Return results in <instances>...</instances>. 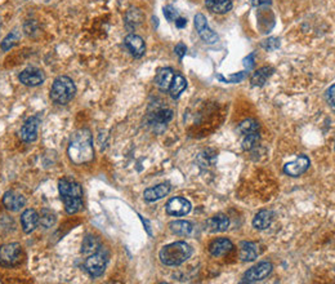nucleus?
Segmentation results:
<instances>
[{
  "mask_svg": "<svg viewBox=\"0 0 335 284\" xmlns=\"http://www.w3.org/2000/svg\"><path fill=\"white\" fill-rule=\"evenodd\" d=\"M67 154L74 164H84L94 158L93 138L89 129L82 128L76 131L71 137Z\"/></svg>",
  "mask_w": 335,
  "mask_h": 284,
  "instance_id": "1",
  "label": "nucleus"
},
{
  "mask_svg": "<svg viewBox=\"0 0 335 284\" xmlns=\"http://www.w3.org/2000/svg\"><path fill=\"white\" fill-rule=\"evenodd\" d=\"M58 190L68 214H75L82 209V189L80 183L70 178L58 181Z\"/></svg>",
  "mask_w": 335,
  "mask_h": 284,
  "instance_id": "2",
  "label": "nucleus"
},
{
  "mask_svg": "<svg viewBox=\"0 0 335 284\" xmlns=\"http://www.w3.org/2000/svg\"><path fill=\"white\" fill-rule=\"evenodd\" d=\"M192 254V248L186 241H174L162 247L160 250V261L166 266H177L186 262Z\"/></svg>",
  "mask_w": 335,
  "mask_h": 284,
  "instance_id": "3",
  "label": "nucleus"
},
{
  "mask_svg": "<svg viewBox=\"0 0 335 284\" xmlns=\"http://www.w3.org/2000/svg\"><path fill=\"white\" fill-rule=\"evenodd\" d=\"M76 87L72 79L66 75L56 78L50 88V98L58 105H66L75 97Z\"/></svg>",
  "mask_w": 335,
  "mask_h": 284,
  "instance_id": "4",
  "label": "nucleus"
},
{
  "mask_svg": "<svg viewBox=\"0 0 335 284\" xmlns=\"http://www.w3.org/2000/svg\"><path fill=\"white\" fill-rule=\"evenodd\" d=\"M22 247L20 243H8L0 247V266L14 267L21 263Z\"/></svg>",
  "mask_w": 335,
  "mask_h": 284,
  "instance_id": "5",
  "label": "nucleus"
},
{
  "mask_svg": "<svg viewBox=\"0 0 335 284\" xmlns=\"http://www.w3.org/2000/svg\"><path fill=\"white\" fill-rule=\"evenodd\" d=\"M107 266V254L102 250H98L96 253L89 254L88 258L84 262V269L90 275L92 278H100L102 276Z\"/></svg>",
  "mask_w": 335,
  "mask_h": 284,
  "instance_id": "6",
  "label": "nucleus"
},
{
  "mask_svg": "<svg viewBox=\"0 0 335 284\" xmlns=\"http://www.w3.org/2000/svg\"><path fill=\"white\" fill-rule=\"evenodd\" d=\"M195 28L198 30V35L206 44H216L218 42V35L210 29L208 20L202 13H198L195 16Z\"/></svg>",
  "mask_w": 335,
  "mask_h": 284,
  "instance_id": "7",
  "label": "nucleus"
},
{
  "mask_svg": "<svg viewBox=\"0 0 335 284\" xmlns=\"http://www.w3.org/2000/svg\"><path fill=\"white\" fill-rule=\"evenodd\" d=\"M272 272V263L271 262H259L258 265L253 266L252 269L245 272L242 283H256L263 279H266L268 275Z\"/></svg>",
  "mask_w": 335,
  "mask_h": 284,
  "instance_id": "8",
  "label": "nucleus"
},
{
  "mask_svg": "<svg viewBox=\"0 0 335 284\" xmlns=\"http://www.w3.org/2000/svg\"><path fill=\"white\" fill-rule=\"evenodd\" d=\"M18 79L26 87H38L40 84H43L44 80H46V75L40 69L28 68L20 74Z\"/></svg>",
  "mask_w": 335,
  "mask_h": 284,
  "instance_id": "9",
  "label": "nucleus"
},
{
  "mask_svg": "<svg viewBox=\"0 0 335 284\" xmlns=\"http://www.w3.org/2000/svg\"><path fill=\"white\" fill-rule=\"evenodd\" d=\"M165 209H166V213L170 214V216L176 217L186 216V214H188L190 211H191V203H190L187 199L177 196V198L170 199V200L166 203Z\"/></svg>",
  "mask_w": 335,
  "mask_h": 284,
  "instance_id": "10",
  "label": "nucleus"
},
{
  "mask_svg": "<svg viewBox=\"0 0 335 284\" xmlns=\"http://www.w3.org/2000/svg\"><path fill=\"white\" fill-rule=\"evenodd\" d=\"M310 165H311L310 158H307L306 155H300L296 160H292V162L285 164L284 172L288 176H292V177H299V176H302V174L310 168Z\"/></svg>",
  "mask_w": 335,
  "mask_h": 284,
  "instance_id": "11",
  "label": "nucleus"
},
{
  "mask_svg": "<svg viewBox=\"0 0 335 284\" xmlns=\"http://www.w3.org/2000/svg\"><path fill=\"white\" fill-rule=\"evenodd\" d=\"M3 205L10 212H18L26 204V199L17 191H6L3 196Z\"/></svg>",
  "mask_w": 335,
  "mask_h": 284,
  "instance_id": "12",
  "label": "nucleus"
},
{
  "mask_svg": "<svg viewBox=\"0 0 335 284\" xmlns=\"http://www.w3.org/2000/svg\"><path fill=\"white\" fill-rule=\"evenodd\" d=\"M38 128H39V119L32 116L24 123L20 129V137L24 142H34L38 138Z\"/></svg>",
  "mask_w": 335,
  "mask_h": 284,
  "instance_id": "13",
  "label": "nucleus"
},
{
  "mask_svg": "<svg viewBox=\"0 0 335 284\" xmlns=\"http://www.w3.org/2000/svg\"><path fill=\"white\" fill-rule=\"evenodd\" d=\"M124 43L125 47L129 49V52L132 53V56H134L136 58H140L146 52V44L140 35L129 34L125 38Z\"/></svg>",
  "mask_w": 335,
  "mask_h": 284,
  "instance_id": "14",
  "label": "nucleus"
},
{
  "mask_svg": "<svg viewBox=\"0 0 335 284\" xmlns=\"http://www.w3.org/2000/svg\"><path fill=\"white\" fill-rule=\"evenodd\" d=\"M21 225L22 230L26 234L32 232L39 225V213L35 209H26V211H24V213L21 214Z\"/></svg>",
  "mask_w": 335,
  "mask_h": 284,
  "instance_id": "15",
  "label": "nucleus"
},
{
  "mask_svg": "<svg viewBox=\"0 0 335 284\" xmlns=\"http://www.w3.org/2000/svg\"><path fill=\"white\" fill-rule=\"evenodd\" d=\"M169 191H170V185L169 183H160L158 186L144 190V198L147 202H156V200L165 198L169 194Z\"/></svg>",
  "mask_w": 335,
  "mask_h": 284,
  "instance_id": "16",
  "label": "nucleus"
},
{
  "mask_svg": "<svg viewBox=\"0 0 335 284\" xmlns=\"http://www.w3.org/2000/svg\"><path fill=\"white\" fill-rule=\"evenodd\" d=\"M234 248V244H232V241L227 238H220L214 240L213 243L209 247V250H210L212 256L214 257H222L224 254L230 253Z\"/></svg>",
  "mask_w": 335,
  "mask_h": 284,
  "instance_id": "17",
  "label": "nucleus"
},
{
  "mask_svg": "<svg viewBox=\"0 0 335 284\" xmlns=\"http://www.w3.org/2000/svg\"><path fill=\"white\" fill-rule=\"evenodd\" d=\"M206 225L208 229L210 230L212 232H223L228 229L230 218L226 214H216V216L206 221Z\"/></svg>",
  "mask_w": 335,
  "mask_h": 284,
  "instance_id": "18",
  "label": "nucleus"
},
{
  "mask_svg": "<svg viewBox=\"0 0 335 284\" xmlns=\"http://www.w3.org/2000/svg\"><path fill=\"white\" fill-rule=\"evenodd\" d=\"M169 229L176 235L191 236L194 234L195 226L190 221H173V222L169 223Z\"/></svg>",
  "mask_w": 335,
  "mask_h": 284,
  "instance_id": "19",
  "label": "nucleus"
},
{
  "mask_svg": "<svg viewBox=\"0 0 335 284\" xmlns=\"http://www.w3.org/2000/svg\"><path fill=\"white\" fill-rule=\"evenodd\" d=\"M174 78V71L172 69H160L155 77V84L162 91H169L172 82Z\"/></svg>",
  "mask_w": 335,
  "mask_h": 284,
  "instance_id": "20",
  "label": "nucleus"
},
{
  "mask_svg": "<svg viewBox=\"0 0 335 284\" xmlns=\"http://www.w3.org/2000/svg\"><path fill=\"white\" fill-rule=\"evenodd\" d=\"M238 254L242 261H254L258 257V245L253 241H241Z\"/></svg>",
  "mask_w": 335,
  "mask_h": 284,
  "instance_id": "21",
  "label": "nucleus"
},
{
  "mask_svg": "<svg viewBox=\"0 0 335 284\" xmlns=\"http://www.w3.org/2000/svg\"><path fill=\"white\" fill-rule=\"evenodd\" d=\"M272 221H274V213H272V211L263 209V211L258 212L256 214V217H254L253 226L256 230H266L271 226Z\"/></svg>",
  "mask_w": 335,
  "mask_h": 284,
  "instance_id": "22",
  "label": "nucleus"
},
{
  "mask_svg": "<svg viewBox=\"0 0 335 284\" xmlns=\"http://www.w3.org/2000/svg\"><path fill=\"white\" fill-rule=\"evenodd\" d=\"M205 6L209 11L218 15H224L228 13L232 10V2L231 0H206Z\"/></svg>",
  "mask_w": 335,
  "mask_h": 284,
  "instance_id": "23",
  "label": "nucleus"
},
{
  "mask_svg": "<svg viewBox=\"0 0 335 284\" xmlns=\"http://www.w3.org/2000/svg\"><path fill=\"white\" fill-rule=\"evenodd\" d=\"M274 73V69L271 68V66H266V68L259 69L258 71H256L253 74V77H252V84L256 87L264 86V83L271 78V75Z\"/></svg>",
  "mask_w": 335,
  "mask_h": 284,
  "instance_id": "24",
  "label": "nucleus"
},
{
  "mask_svg": "<svg viewBox=\"0 0 335 284\" xmlns=\"http://www.w3.org/2000/svg\"><path fill=\"white\" fill-rule=\"evenodd\" d=\"M186 87H187V80L184 79L182 75H180V74H176L173 78V82H172L170 87H169V92H170L172 98L177 100V98L180 96V93L186 89Z\"/></svg>",
  "mask_w": 335,
  "mask_h": 284,
  "instance_id": "25",
  "label": "nucleus"
},
{
  "mask_svg": "<svg viewBox=\"0 0 335 284\" xmlns=\"http://www.w3.org/2000/svg\"><path fill=\"white\" fill-rule=\"evenodd\" d=\"M100 249V243L96 236L93 235H86L82 240V253L89 256V254H93L96 252Z\"/></svg>",
  "mask_w": 335,
  "mask_h": 284,
  "instance_id": "26",
  "label": "nucleus"
},
{
  "mask_svg": "<svg viewBox=\"0 0 335 284\" xmlns=\"http://www.w3.org/2000/svg\"><path fill=\"white\" fill-rule=\"evenodd\" d=\"M142 20H144L142 12L140 10H137V8H130L126 12V16H125V24H126V26L129 29L137 28L138 25L142 22Z\"/></svg>",
  "mask_w": 335,
  "mask_h": 284,
  "instance_id": "27",
  "label": "nucleus"
},
{
  "mask_svg": "<svg viewBox=\"0 0 335 284\" xmlns=\"http://www.w3.org/2000/svg\"><path fill=\"white\" fill-rule=\"evenodd\" d=\"M173 118V111L169 110V109H162V110H158L156 111L155 114L152 115V118H151V124H166L169 120Z\"/></svg>",
  "mask_w": 335,
  "mask_h": 284,
  "instance_id": "28",
  "label": "nucleus"
},
{
  "mask_svg": "<svg viewBox=\"0 0 335 284\" xmlns=\"http://www.w3.org/2000/svg\"><path fill=\"white\" fill-rule=\"evenodd\" d=\"M39 223L46 229L52 227L56 223V214L52 211H49L46 208H44L42 213L39 214Z\"/></svg>",
  "mask_w": 335,
  "mask_h": 284,
  "instance_id": "29",
  "label": "nucleus"
},
{
  "mask_svg": "<svg viewBox=\"0 0 335 284\" xmlns=\"http://www.w3.org/2000/svg\"><path fill=\"white\" fill-rule=\"evenodd\" d=\"M238 131L241 135H249V133H254V132L259 131V123L256 119H246L244 122H241L238 125Z\"/></svg>",
  "mask_w": 335,
  "mask_h": 284,
  "instance_id": "30",
  "label": "nucleus"
},
{
  "mask_svg": "<svg viewBox=\"0 0 335 284\" xmlns=\"http://www.w3.org/2000/svg\"><path fill=\"white\" fill-rule=\"evenodd\" d=\"M244 140H242V149L250 151L253 150L254 147L258 146L259 140H260V136H259L258 132H254V133H249V135H244Z\"/></svg>",
  "mask_w": 335,
  "mask_h": 284,
  "instance_id": "31",
  "label": "nucleus"
},
{
  "mask_svg": "<svg viewBox=\"0 0 335 284\" xmlns=\"http://www.w3.org/2000/svg\"><path fill=\"white\" fill-rule=\"evenodd\" d=\"M18 39H20L18 33H16V31L14 33H10V34H8L6 38H4L2 44H0V48H2V51L6 52V51L12 49L16 44L18 43Z\"/></svg>",
  "mask_w": 335,
  "mask_h": 284,
  "instance_id": "32",
  "label": "nucleus"
},
{
  "mask_svg": "<svg viewBox=\"0 0 335 284\" xmlns=\"http://www.w3.org/2000/svg\"><path fill=\"white\" fill-rule=\"evenodd\" d=\"M162 12H164L165 19H166L168 21H176V20L178 19V12L176 11V8H174L173 6L164 7Z\"/></svg>",
  "mask_w": 335,
  "mask_h": 284,
  "instance_id": "33",
  "label": "nucleus"
},
{
  "mask_svg": "<svg viewBox=\"0 0 335 284\" xmlns=\"http://www.w3.org/2000/svg\"><path fill=\"white\" fill-rule=\"evenodd\" d=\"M262 47L267 51H274L280 47V40L278 38H270L262 43Z\"/></svg>",
  "mask_w": 335,
  "mask_h": 284,
  "instance_id": "34",
  "label": "nucleus"
},
{
  "mask_svg": "<svg viewBox=\"0 0 335 284\" xmlns=\"http://www.w3.org/2000/svg\"><path fill=\"white\" fill-rule=\"evenodd\" d=\"M244 78H245V73L234 74V75H231V77H228V78H223L222 75H218V79L222 80V82H226V83H240L241 80H244Z\"/></svg>",
  "mask_w": 335,
  "mask_h": 284,
  "instance_id": "35",
  "label": "nucleus"
},
{
  "mask_svg": "<svg viewBox=\"0 0 335 284\" xmlns=\"http://www.w3.org/2000/svg\"><path fill=\"white\" fill-rule=\"evenodd\" d=\"M174 51H176V55H177L178 57L182 60V58L184 57V56H186V53H187V47L184 46L183 43H178L177 46H176V49H174Z\"/></svg>",
  "mask_w": 335,
  "mask_h": 284,
  "instance_id": "36",
  "label": "nucleus"
},
{
  "mask_svg": "<svg viewBox=\"0 0 335 284\" xmlns=\"http://www.w3.org/2000/svg\"><path fill=\"white\" fill-rule=\"evenodd\" d=\"M244 66L248 70H252L254 68V53H250L246 58L244 60Z\"/></svg>",
  "mask_w": 335,
  "mask_h": 284,
  "instance_id": "37",
  "label": "nucleus"
},
{
  "mask_svg": "<svg viewBox=\"0 0 335 284\" xmlns=\"http://www.w3.org/2000/svg\"><path fill=\"white\" fill-rule=\"evenodd\" d=\"M334 89L335 86H332L329 91H328V101H329V105L332 106V109H334Z\"/></svg>",
  "mask_w": 335,
  "mask_h": 284,
  "instance_id": "38",
  "label": "nucleus"
},
{
  "mask_svg": "<svg viewBox=\"0 0 335 284\" xmlns=\"http://www.w3.org/2000/svg\"><path fill=\"white\" fill-rule=\"evenodd\" d=\"M176 25H177L178 29H183L187 25V20L186 19H182V17H180V19L176 20Z\"/></svg>",
  "mask_w": 335,
  "mask_h": 284,
  "instance_id": "39",
  "label": "nucleus"
},
{
  "mask_svg": "<svg viewBox=\"0 0 335 284\" xmlns=\"http://www.w3.org/2000/svg\"><path fill=\"white\" fill-rule=\"evenodd\" d=\"M140 220H142V222H144V225H146V230H147V232H148V235H152V231H151V225H150L148 221L144 220L142 216H140Z\"/></svg>",
  "mask_w": 335,
  "mask_h": 284,
  "instance_id": "40",
  "label": "nucleus"
},
{
  "mask_svg": "<svg viewBox=\"0 0 335 284\" xmlns=\"http://www.w3.org/2000/svg\"><path fill=\"white\" fill-rule=\"evenodd\" d=\"M0 26H2V19H0Z\"/></svg>",
  "mask_w": 335,
  "mask_h": 284,
  "instance_id": "41",
  "label": "nucleus"
}]
</instances>
